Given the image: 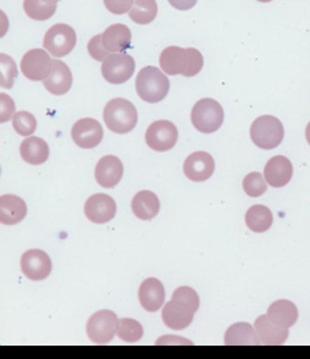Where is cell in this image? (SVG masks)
I'll list each match as a JSON object with an SVG mask.
<instances>
[{
	"label": "cell",
	"instance_id": "30",
	"mask_svg": "<svg viewBox=\"0 0 310 359\" xmlns=\"http://www.w3.org/2000/svg\"><path fill=\"white\" fill-rule=\"evenodd\" d=\"M143 332L144 330H143V326L140 325V322H137L135 319H131V318L120 319L118 337L124 342L135 344L141 339Z\"/></svg>",
	"mask_w": 310,
	"mask_h": 359
},
{
	"label": "cell",
	"instance_id": "14",
	"mask_svg": "<svg viewBox=\"0 0 310 359\" xmlns=\"http://www.w3.org/2000/svg\"><path fill=\"white\" fill-rule=\"evenodd\" d=\"M215 172V161L211 154L196 151L184 162V174L192 182H205Z\"/></svg>",
	"mask_w": 310,
	"mask_h": 359
},
{
	"label": "cell",
	"instance_id": "10",
	"mask_svg": "<svg viewBox=\"0 0 310 359\" xmlns=\"http://www.w3.org/2000/svg\"><path fill=\"white\" fill-rule=\"evenodd\" d=\"M52 69V60L47 51L35 48L28 51L20 62V69L29 81H44Z\"/></svg>",
	"mask_w": 310,
	"mask_h": 359
},
{
	"label": "cell",
	"instance_id": "20",
	"mask_svg": "<svg viewBox=\"0 0 310 359\" xmlns=\"http://www.w3.org/2000/svg\"><path fill=\"white\" fill-rule=\"evenodd\" d=\"M27 215L26 202L11 194L1 195L0 198V221L3 224L13 226L23 221Z\"/></svg>",
	"mask_w": 310,
	"mask_h": 359
},
{
	"label": "cell",
	"instance_id": "5",
	"mask_svg": "<svg viewBox=\"0 0 310 359\" xmlns=\"http://www.w3.org/2000/svg\"><path fill=\"white\" fill-rule=\"evenodd\" d=\"M251 139L262 150H273L281 144L283 126L280 119L272 115L257 118L251 127Z\"/></svg>",
	"mask_w": 310,
	"mask_h": 359
},
{
	"label": "cell",
	"instance_id": "25",
	"mask_svg": "<svg viewBox=\"0 0 310 359\" xmlns=\"http://www.w3.org/2000/svg\"><path fill=\"white\" fill-rule=\"evenodd\" d=\"M160 210V201L156 194L152 191H140L132 199V211L141 221L153 219Z\"/></svg>",
	"mask_w": 310,
	"mask_h": 359
},
{
	"label": "cell",
	"instance_id": "22",
	"mask_svg": "<svg viewBox=\"0 0 310 359\" xmlns=\"http://www.w3.org/2000/svg\"><path fill=\"white\" fill-rule=\"evenodd\" d=\"M132 34L125 25H112L103 32V44L109 53H124L131 46Z\"/></svg>",
	"mask_w": 310,
	"mask_h": 359
},
{
	"label": "cell",
	"instance_id": "19",
	"mask_svg": "<svg viewBox=\"0 0 310 359\" xmlns=\"http://www.w3.org/2000/svg\"><path fill=\"white\" fill-rule=\"evenodd\" d=\"M139 301L146 311H159L165 301V291L162 282L156 278L146 279L139 289Z\"/></svg>",
	"mask_w": 310,
	"mask_h": 359
},
{
	"label": "cell",
	"instance_id": "41",
	"mask_svg": "<svg viewBox=\"0 0 310 359\" xmlns=\"http://www.w3.org/2000/svg\"><path fill=\"white\" fill-rule=\"evenodd\" d=\"M257 1H261V3H269L272 0H257Z\"/></svg>",
	"mask_w": 310,
	"mask_h": 359
},
{
	"label": "cell",
	"instance_id": "33",
	"mask_svg": "<svg viewBox=\"0 0 310 359\" xmlns=\"http://www.w3.org/2000/svg\"><path fill=\"white\" fill-rule=\"evenodd\" d=\"M0 62H1V79H0L1 88H13L15 79L17 76L16 63L11 56L6 54L0 55Z\"/></svg>",
	"mask_w": 310,
	"mask_h": 359
},
{
	"label": "cell",
	"instance_id": "15",
	"mask_svg": "<svg viewBox=\"0 0 310 359\" xmlns=\"http://www.w3.org/2000/svg\"><path fill=\"white\" fill-rule=\"evenodd\" d=\"M196 311H193L188 304L172 299L164 306L162 317L165 326L172 330H184L193 322Z\"/></svg>",
	"mask_w": 310,
	"mask_h": 359
},
{
	"label": "cell",
	"instance_id": "40",
	"mask_svg": "<svg viewBox=\"0 0 310 359\" xmlns=\"http://www.w3.org/2000/svg\"><path fill=\"white\" fill-rule=\"evenodd\" d=\"M305 135H307V140L310 144V122L309 125L307 126V131H305Z\"/></svg>",
	"mask_w": 310,
	"mask_h": 359
},
{
	"label": "cell",
	"instance_id": "24",
	"mask_svg": "<svg viewBox=\"0 0 310 359\" xmlns=\"http://www.w3.org/2000/svg\"><path fill=\"white\" fill-rule=\"evenodd\" d=\"M267 316L276 326L289 329L296 323L298 319V310L293 302L281 299L270 304Z\"/></svg>",
	"mask_w": 310,
	"mask_h": 359
},
{
	"label": "cell",
	"instance_id": "18",
	"mask_svg": "<svg viewBox=\"0 0 310 359\" xmlns=\"http://www.w3.org/2000/svg\"><path fill=\"white\" fill-rule=\"evenodd\" d=\"M264 177L272 187L286 186L293 177L292 162L283 155L273 156L264 168Z\"/></svg>",
	"mask_w": 310,
	"mask_h": 359
},
{
	"label": "cell",
	"instance_id": "27",
	"mask_svg": "<svg viewBox=\"0 0 310 359\" xmlns=\"http://www.w3.org/2000/svg\"><path fill=\"white\" fill-rule=\"evenodd\" d=\"M246 226L253 233L268 231L273 223V214L269 208L264 205H255L246 211L245 215Z\"/></svg>",
	"mask_w": 310,
	"mask_h": 359
},
{
	"label": "cell",
	"instance_id": "32",
	"mask_svg": "<svg viewBox=\"0 0 310 359\" xmlns=\"http://www.w3.org/2000/svg\"><path fill=\"white\" fill-rule=\"evenodd\" d=\"M267 180L265 177L260 172H251L244 178L243 187L245 194H248L252 198L261 196L267 191Z\"/></svg>",
	"mask_w": 310,
	"mask_h": 359
},
{
	"label": "cell",
	"instance_id": "11",
	"mask_svg": "<svg viewBox=\"0 0 310 359\" xmlns=\"http://www.w3.org/2000/svg\"><path fill=\"white\" fill-rule=\"evenodd\" d=\"M71 137L79 147L90 150L101 143L104 133H103V127L96 119L84 118V119H79L75 125L72 126Z\"/></svg>",
	"mask_w": 310,
	"mask_h": 359
},
{
	"label": "cell",
	"instance_id": "42",
	"mask_svg": "<svg viewBox=\"0 0 310 359\" xmlns=\"http://www.w3.org/2000/svg\"><path fill=\"white\" fill-rule=\"evenodd\" d=\"M47 1H51V3H57V1H60V0H47Z\"/></svg>",
	"mask_w": 310,
	"mask_h": 359
},
{
	"label": "cell",
	"instance_id": "37",
	"mask_svg": "<svg viewBox=\"0 0 310 359\" xmlns=\"http://www.w3.org/2000/svg\"><path fill=\"white\" fill-rule=\"evenodd\" d=\"M1 122H7L8 119L13 118V115L15 114V103L13 100V97H8L7 94L1 93Z\"/></svg>",
	"mask_w": 310,
	"mask_h": 359
},
{
	"label": "cell",
	"instance_id": "16",
	"mask_svg": "<svg viewBox=\"0 0 310 359\" xmlns=\"http://www.w3.org/2000/svg\"><path fill=\"white\" fill-rule=\"evenodd\" d=\"M122 172L124 167L122 161L113 155H107L97 162L94 168V178L101 187L112 189L122 180Z\"/></svg>",
	"mask_w": 310,
	"mask_h": 359
},
{
	"label": "cell",
	"instance_id": "34",
	"mask_svg": "<svg viewBox=\"0 0 310 359\" xmlns=\"http://www.w3.org/2000/svg\"><path fill=\"white\" fill-rule=\"evenodd\" d=\"M172 299L188 304L193 311H197L199 306H200V298H199L197 292L188 287V286H183V287L176 289L174 295H172Z\"/></svg>",
	"mask_w": 310,
	"mask_h": 359
},
{
	"label": "cell",
	"instance_id": "8",
	"mask_svg": "<svg viewBox=\"0 0 310 359\" xmlns=\"http://www.w3.org/2000/svg\"><path fill=\"white\" fill-rule=\"evenodd\" d=\"M134 72L135 59L124 53L111 54L101 65V74L108 83H125L131 79Z\"/></svg>",
	"mask_w": 310,
	"mask_h": 359
},
{
	"label": "cell",
	"instance_id": "7",
	"mask_svg": "<svg viewBox=\"0 0 310 359\" xmlns=\"http://www.w3.org/2000/svg\"><path fill=\"white\" fill-rule=\"evenodd\" d=\"M43 46L50 55L55 57L67 56L76 46V32L68 25L57 23L47 31Z\"/></svg>",
	"mask_w": 310,
	"mask_h": 359
},
{
	"label": "cell",
	"instance_id": "21",
	"mask_svg": "<svg viewBox=\"0 0 310 359\" xmlns=\"http://www.w3.org/2000/svg\"><path fill=\"white\" fill-rule=\"evenodd\" d=\"M255 329L264 345H283L289 337V330L276 326L268 316H260L255 322Z\"/></svg>",
	"mask_w": 310,
	"mask_h": 359
},
{
	"label": "cell",
	"instance_id": "39",
	"mask_svg": "<svg viewBox=\"0 0 310 359\" xmlns=\"http://www.w3.org/2000/svg\"><path fill=\"white\" fill-rule=\"evenodd\" d=\"M164 342H167L165 345H193L190 341L183 339V338H172V337H162V339L156 342V345H164Z\"/></svg>",
	"mask_w": 310,
	"mask_h": 359
},
{
	"label": "cell",
	"instance_id": "29",
	"mask_svg": "<svg viewBox=\"0 0 310 359\" xmlns=\"http://www.w3.org/2000/svg\"><path fill=\"white\" fill-rule=\"evenodd\" d=\"M24 13L34 20H47L54 16L57 8V3H51L47 0H24L23 3Z\"/></svg>",
	"mask_w": 310,
	"mask_h": 359
},
{
	"label": "cell",
	"instance_id": "17",
	"mask_svg": "<svg viewBox=\"0 0 310 359\" xmlns=\"http://www.w3.org/2000/svg\"><path fill=\"white\" fill-rule=\"evenodd\" d=\"M44 87L52 95L60 97L67 94L72 87V72L62 60H52V69L50 75L43 81Z\"/></svg>",
	"mask_w": 310,
	"mask_h": 359
},
{
	"label": "cell",
	"instance_id": "38",
	"mask_svg": "<svg viewBox=\"0 0 310 359\" xmlns=\"http://www.w3.org/2000/svg\"><path fill=\"white\" fill-rule=\"evenodd\" d=\"M169 4L180 11H188L190 8H193L197 3V0H168Z\"/></svg>",
	"mask_w": 310,
	"mask_h": 359
},
{
	"label": "cell",
	"instance_id": "26",
	"mask_svg": "<svg viewBox=\"0 0 310 359\" xmlns=\"http://www.w3.org/2000/svg\"><path fill=\"white\" fill-rule=\"evenodd\" d=\"M260 342L256 329L245 322L232 325L225 332V345H260Z\"/></svg>",
	"mask_w": 310,
	"mask_h": 359
},
{
	"label": "cell",
	"instance_id": "6",
	"mask_svg": "<svg viewBox=\"0 0 310 359\" xmlns=\"http://www.w3.org/2000/svg\"><path fill=\"white\" fill-rule=\"evenodd\" d=\"M120 319L116 317L113 311L101 310L94 313L87 322L88 338L97 345L109 344L113 337L118 334Z\"/></svg>",
	"mask_w": 310,
	"mask_h": 359
},
{
	"label": "cell",
	"instance_id": "31",
	"mask_svg": "<svg viewBox=\"0 0 310 359\" xmlns=\"http://www.w3.org/2000/svg\"><path fill=\"white\" fill-rule=\"evenodd\" d=\"M14 130L22 137H31L36 131V119L28 111H19L13 118Z\"/></svg>",
	"mask_w": 310,
	"mask_h": 359
},
{
	"label": "cell",
	"instance_id": "1",
	"mask_svg": "<svg viewBox=\"0 0 310 359\" xmlns=\"http://www.w3.org/2000/svg\"><path fill=\"white\" fill-rule=\"evenodd\" d=\"M204 57L196 48H181L177 46L167 47L160 55V67L167 75L195 76L202 71Z\"/></svg>",
	"mask_w": 310,
	"mask_h": 359
},
{
	"label": "cell",
	"instance_id": "3",
	"mask_svg": "<svg viewBox=\"0 0 310 359\" xmlns=\"http://www.w3.org/2000/svg\"><path fill=\"white\" fill-rule=\"evenodd\" d=\"M103 119L112 133L127 134L131 133L137 125V110L129 100L124 97H115L106 104Z\"/></svg>",
	"mask_w": 310,
	"mask_h": 359
},
{
	"label": "cell",
	"instance_id": "9",
	"mask_svg": "<svg viewBox=\"0 0 310 359\" xmlns=\"http://www.w3.org/2000/svg\"><path fill=\"white\" fill-rule=\"evenodd\" d=\"M178 131L169 121H157L149 126L146 133V142L153 151L172 150L177 143Z\"/></svg>",
	"mask_w": 310,
	"mask_h": 359
},
{
	"label": "cell",
	"instance_id": "2",
	"mask_svg": "<svg viewBox=\"0 0 310 359\" xmlns=\"http://www.w3.org/2000/svg\"><path fill=\"white\" fill-rule=\"evenodd\" d=\"M169 79L162 69L147 66L136 76V93L147 103H159L169 93Z\"/></svg>",
	"mask_w": 310,
	"mask_h": 359
},
{
	"label": "cell",
	"instance_id": "35",
	"mask_svg": "<svg viewBox=\"0 0 310 359\" xmlns=\"http://www.w3.org/2000/svg\"><path fill=\"white\" fill-rule=\"evenodd\" d=\"M88 53L97 62H104L111 55V53L103 44V34L96 35L90 41V43H88Z\"/></svg>",
	"mask_w": 310,
	"mask_h": 359
},
{
	"label": "cell",
	"instance_id": "4",
	"mask_svg": "<svg viewBox=\"0 0 310 359\" xmlns=\"http://www.w3.org/2000/svg\"><path fill=\"white\" fill-rule=\"evenodd\" d=\"M190 119L196 130L202 134H212L223 125L224 110L217 100L205 97L193 106Z\"/></svg>",
	"mask_w": 310,
	"mask_h": 359
},
{
	"label": "cell",
	"instance_id": "12",
	"mask_svg": "<svg viewBox=\"0 0 310 359\" xmlns=\"http://www.w3.org/2000/svg\"><path fill=\"white\" fill-rule=\"evenodd\" d=\"M20 267L23 274L31 280H43L51 274L52 263L50 257L41 250L32 249L22 255Z\"/></svg>",
	"mask_w": 310,
	"mask_h": 359
},
{
	"label": "cell",
	"instance_id": "36",
	"mask_svg": "<svg viewBox=\"0 0 310 359\" xmlns=\"http://www.w3.org/2000/svg\"><path fill=\"white\" fill-rule=\"evenodd\" d=\"M135 0H104V6L109 13L115 15H122L129 13Z\"/></svg>",
	"mask_w": 310,
	"mask_h": 359
},
{
	"label": "cell",
	"instance_id": "28",
	"mask_svg": "<svg viewBox=\"0 0 310 359\" xmlns=\"http://www.w3.org/2000/svg\"><path fill=\"white\" fill-rule=\"evenodd\" d=\"M128 14L137 25H149L157 16V3L156 0H135Z\"/></svg>",
	"mask_w": 310,
	"mask_h": 359
},
{
	"label": "cell",
	"instance_id": "23",
	"mask_svg": "<svg viewBox=\"0 0 310 359\" xmlns=\"http://www.w3.org/2000/svg\"><path fill=\"white\" fill-rule=\"evenodd\" d=\"M20 155L24 162L38 166L47 162L50 156V147L44 139L29 137L20 144Z\"/></svg>",
	"mask_w": 310,
	"mask_h": 359
},
{
	"label": "cell",
	"instance_id": "13",
	"mask_svg": "<svg viewBox=\"0 0 310 359\" xmlns=\"http://www.w3.org/2000/svg\"><path fill=\"white\" fill-rule=\"evenodd\" d=\"M85 217L96 224L112 221L116 215V203L107 194H94L84 205Z\"/></svg>",
	"mask_w": 310,
	"mask_h": 359
}]
</instances>
